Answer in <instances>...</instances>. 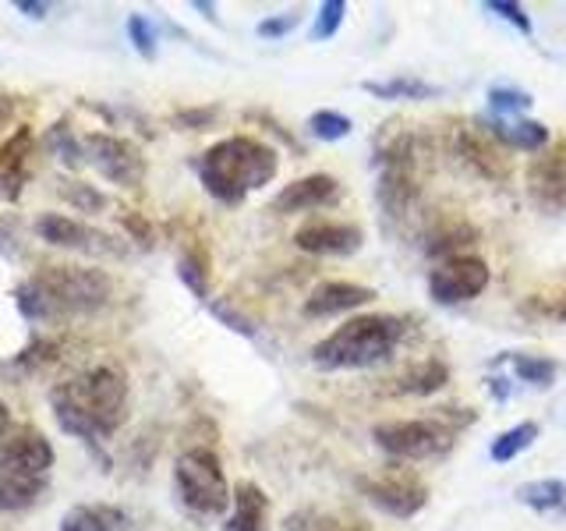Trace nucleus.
I'll return each mask as SVG.
<instances>
[{"mask_svg": "<svg viewBox=\"0 0 566 531\" xmlns=\"http://www.w3.org/2000/svg\"><path fill=\"white\" fill-rule=\"evenodd\" d=\"M376 301V291L361 288V283H350V280H326L305 298V315L308 319H329V315H344Z\"/></svg>", "mask_w": 566, "mask_h": 531, "instance_id": "f8f14e48", "label": "nucleus"}, {"mask_svg": "<svg viewBox=\"0 0 566 531\" xmlns=\"http://www.w3.org/2000/svg\"><path fill=\"white\" fill-rule=\"evenodd\" d=\"M234 513H230V531H270L265 518H270V500L255 482H241L230 500Z\"/></svg>", "mask_w": 566, "mask_h": 531, "instance_id": "dca6fc26", "label": "nucleus"}, {"mask_svg": "<svg viewBox=\"0 0 566 531\" xmlns=\"http://www.w3.org/2000/svg\"><path fill=\"white\" fill-rule=\"evenodd\" d=\"M361 241H365L361 227L336 223V220H308L294 235V244L308 256H350L358 252Z\"/></svg>", "mask_w": 566, "mask_h": 531, "instance_id": "9b49d317", "label": "nucleus"}, {"mask_svg": "<svg viewBox=\"0 0 566 531\" xmlns=\"http://www.w3.org/2000/svg\"><path fill=\"white\" fill-rule=\"evenodd\" d=\"M14 433H18V425L11 418V407L0 400V468H4V457H8V447H11Z\"/></svg>", "mask_w": 566, "mask_h": 531, "instance_id": "c9c22d12", "label": "nucleus"}, {"mask_svg": "<svg viewBox=\"0 0 566 531\" xmlns=\"http://www.w3.org/2000/svg\"><path fill=\"white\" fill-rule=\"evenodd\" d=\"M344 14H347L344 0H326V4H318L315 25H312V40H333V35L340 32V25H344Z\"/></svg>", "mask_w": 566, "mask_h": 531, "instance_id": "c756f323", "label": "nucleus"}, {"mask_svg": "<svg viewBox=\"0 0 566 531\" xmlns=\"http://www.w3.org/2000/svg\"><path fill=\"white\" fill-rule=\"evenodd\" d=\"M212 117V111H191V114H181L185 124H206Z\"/></svg>", "mask_w": 566, "mask_h": 531, "instance_id": "37998d69", "label": "nucleus"}, {"mask_svg": "<svg viewBox=\"0 0 566 531\" xmlns=\"http://www.w3.org/2000/svg\"><path fill=\"white\" fill-rule=\"evenodd\" d=\"M50 468H53L50 439L40 429H32V425H22V429H18L14 439H11L4 468H0V471H18V475H40V478H46Z\"/></svg>", "mask_w": 566, "mask_h": 531, "instance_id": "4468645a", "label": "nucleus"}, {"mask_svg": "<svg viewBox=\"0 0 566 531\" xmlns=\"http://www.w3.org/2000/svg\"><path fill=\"white\" fill-rule=\"evenodd\" d=\"M340 199V181L329 174H308V177H297L287 188H283L276 199H273V209L276 212H308V209H323L329 202Z\"/></svg>", "mask_w": 566, "mask_h": 531, "instance_id": "ddd939ff", "label": "nucleus"}, {"mask_svg": "<svg viewBox=\"0 0 566 531\" xmlns=\"http://www.w3.org/2000/svg\"><path fill=\"white\" fill-rule=\"evenodd\" d=\"M35 235L46 244L64 248V252H82V256H120V241L103 235L93 223H82L75 217H64V212H43L35 220Z\"/></svg>", "mask_w": 566, "mask_h": 531, "instance_id": "6e6552de", "label": "nucleus"}, {"mask_svg": "<svg viewBox=\"0 0 566 531\" xmlns=\"http://www.w3.org/2000/svg\"><path fill=\"white\" fill-rule=\"evenodd\" d=\"M11 114H14V100H11V96H0V132L8 128Z\"/></svg>", "mask_w": 566, "mask_h": 531, "instance_id": "a19ab883", "label": "nucleus"}, {"mask_svg": "<svg viewBox=\"0 0 566 531\" xmlns=\"http://www.w3.org/2000/svg\"><path fill=\"white\" fill-rule=\"evenodd\" d=\"M485 128L492 138L506 142L513 149H527V153L542 149L548 142V128L542 121H485Z\"/></svg>", "mask_w": 566, "mask_h": 531, "instance_id": "a211bd4d", "label": "nucleus"}, {"mask_svg": "<svg viewBox=\"0 0 566 531\" xmlns=\"http://www.w3.org/2000/svg\"><path fill=\"white\" fill-rule=\"evenodd\" d=\"M297 22H301V14H280V18H265V22H259V35L262 40H280V35H287L291 29H297Z\"/></svg>", "mask_w": 566, "mask_h": 531, "instance_id": "f704fd0d", "label": "nucleus"}, {"mask_svg": "<svg viewBox=\"0 0 566 531\" xmlns=\"http://www.w3.org/2000/svg\"><path fill=\"white\" fill-rule=\"evenodd\" d=\"M350 117H344V114H336V111H315L312 117H308V132L315 135V138H323V142H340V138H347L350 135Z\"/></svg>", "mask_w": 566, "mask_h": 531, "instance_id": "cd10ccee", "label": "nucleus"}, {"mask_svg": "<svg viewBox=\"0 0 566 531\" xmlns=\"http://www.w3.org/2000/svg\"><path fill=\"white\" fill-rule=\"evenodd\" d=\"M18 11H25L29 18H46V11H50V4H43V0H18Z\"/></svg>", "mask_w": 566, "mask_h": 531, "instance_id": "ea45409f", "label": "nucleus"}, {"mask_svg": "<svg viewBox=\"0 0 566 531\" xmlns=\"http://www.w3.org/2000/svg\"><path fill=\"white\" fill-rule=\"evenodd\" d=\"M489 266L478 256H450L442 259L432 277H429V291L439 305H460V301H471L489 288Z\"/></svg>", "mask_w": 566, "mask_h": 531, "instance_id": "1a4fd4ad", "label": "nucleus"}, {"mask_svg": "<svg viewBox=\"0 0 566 531\" xmlns=\"http://www.w3.org/2000/svg\"><path fill=\"white\" fill-rule=\"evenodd\" d=\"M61 195H64V202L75 206L78 212H103L106 209V195L93 185H85V181H64Z\"/></svg>", "mask_w": 566, "mask_h": 531, "instance_id": "c85d7f7f", "label": "nucleus"}, {"mask_svg": "<svg viewBox=\"0 0 566 531\" xmlns=\"http://www.w3.org/2000/svg\"><path fill=\"white\" fill-rule=\"evenodd\" d=\"M43 146L61 159V164H67V167H82L85 164V149H82V142L75 138V132L67 128L64 121H57L53 128L46 132V138H43Z\"/></svg>", "mask_w": 566, "mask_h": 531, "instance_id": "a878e982", "label": "nucleus"}, {"mask_svg": "<svg viewBox=\"0 0 566 531\" xmlns=\"http://www.w3.org/2000/svg\"><path fill=\"white\" fill-rule=\"evenodd\" d=\"M280 170L276 149L252 135L220 138L199 156V181L223 206H241L248 191L270 185Z\"/></svg>", "mask_w": 566, "mask_h": 531, "instance_id": "f03ea898", "label": "nucleus"}, {"mask_svg": "<svg viewBox=\"0 0 566 531\" xmlns=\"http://www.w3.org/2000/svg\"><path fill=\"white\" fill-rule=\"evenodd\" d=\"M379 447L397 460H424L450 447V429L442 418H407V421H382L371 429Z\"/></svg>", "mask_w": 566, "mask_h": 531, "instance_id": "0eeeda50", "label": "nucleus"}, {"mask_svg": "<svg viewBox=\"0 0 566 531\" xmlns=\"http://www.w3.org/2000/svg\"><path fill=\"white\" fill-rule=\"evenodd\" d=\"M368 96L376 100H436L439 96V85L424 82V79H411V75H397V79H386V82H365L361 85Z\"/></svg>", "mask_w": 566, "mask_h": 531, "instance_id": "6ab92c4d", "label": "nucleus"}, {"mask_svg": "<svg viewBox=\"0 0 566 531\" xmlns=\"http://www.w3.org/2000/svg\"><path fill=\"white\" fill-rule=\"evenodd\" d=\"M283 531H358V528H336L333 521H312L308 513H301V518H291Z\"/></svg>", "mask_w": 566, "mask_h": 531, "instance_id": "4c0bfd02", "label": "nucleus"}, {"mask_svg": "<svg viewBox=\"0 0 566 531\" xmlns=\"http://www.w3.org/2000/svg\"><path fill=\"white\" fill-rule=\"evenodd\" d=\"M517 500L538 513H553L566 507V482L559 478H538V482H524L517 486Z\"/></svg>", "mask_w": 566, "mask_h": 531, "instance_id": "aec40b11", "label": "nucleus"}, {"mask_svg": "<svg viewBox=\"0 0 566 531\" xmlns=\"http://www.w3.org/2000/svg\"><path fill=\"white\" fill-rule=\"evenodd\" d=\"M43 492H46V478L40 475L0 471V513H22L40 503Z\"/></svg>", "mask_w": 566, "mask_h": 531, "instance_id": "2eb2a0df", "label": "nucleus"}, {"mask_svg": "<svg viewBox=\"0 0 566 531\" xmlns=\"http://www.w3.org/2000/svg\"><path fill=\"white\" fill-rule=\"evenodd\" d=\"M489 394H492L495 400H506V397H510L506 379H503V376H500V379H489Z\"/></svg>", "mask_w": 566, "mask_h": 531, "instance_id": "79ce46f5", "label": "nucleus"}, {"mask_svg": "<svg viewBox=\"0 0 566 531\" xmlns=\"http://www.w3.org/2000/svg\"><path fill=\"white\" fill-rule=\"evenodd\" d=\"M128 40L142 58H156V32L149 25V18H142V14L128 18Z\"/></svg>", "mask_w": 566, "mask_h": 531, "instance_id": "2f4dec72", "label": "nucleus"}, {"mask_svg": "<svg viewBox=\"0 0 566 531\" xmlns=\"http://www.w3.org/2000/svg\"><path fill=\"white\" fill-rule=\"evenodd\" d=\"M460 153H464L468 164H474L485 177H503L506 174V159H500L492 142H485L478 132H464L460 135Z\"/></svg>", "mask_w": 566, "mask_h": 531, "instance_id": "412c9836", "label": "nucleus"}, {"mask_svg": "<svg viewBox=\"0 0 566 531\" xmlns=\"http://www.w3.org/2000/svg\"><path fill=\"white\" fill-rule=\"evenodd\" d=\"M114 298V280L96 266H43L14 288L18 312L32 323H50L57 315L99 312Z\"/></svg>", "mask_w": 566, "mask_h": 531, "instance_id": "f257e3e1", "label": "nucleus"}, {"mask_svg": "<svg viewBox=\"0 0 566 531\" xmlns=\"http://www.w3.org/2000/svg\"><path fill=\"white\" fill-rule=\"evenodd\" d=\"M535 439H538V421H521V425H513V429H506V433H500L492 439L489 457L500 460V465H506V460L524 454Z\"/></svg>", "mask_w": 566, "mask_h": 531, "instance_id": "4be33fe9", "label": "nucleus"}, {"mask_svg": "<svg viewBox=\"0 0 566 531\" xmlns=\"http://www.w3.org/2000/svg\"><path fill=\"white\" fill-rule=\"evenodd\" d=\"M535 103L531 100V93H521V88H510V85H492L489 88V106L495 114H500V121L506 117V114H521V111H527V106Z\"/></svg>", "mask_w": 566, "mask_h": 531, "instance_id": "7c9ffc66", "label": "nucleus"}, {"mask_svg": "<svg viewBox=\"0 0 566 531\" xmlns=\"http://www.w3.org/2000/svg\"><path fill=\"white\" fill-rule=\"evenodd\" d=\"M117 510L111 507H71L61 518V531H114Z\"/></svg>", "mask_w": 566, "mask_h": 531, "instance_id": "b1692460", "label": "nucleus"}, {"mask_svg": "<svg viewBox=\"0 0 566 531\" xmlns=\"http://www.w3.org/2000/svg\"><path fill=\"white\" fill-rule=\"evenodd\" d=\"M447 365L442 362H421L418 368H411L407 376L400 379V394H418V397H424V394H436L439 386H447Z\"/></svg>", "mask_w": 566, "mask_h": 531, "instance_id": "393cba45", "label": "nucleus"}, {"mask_svg": "<svg viewBox=\"0 0 566 531\" xmlns=\"http://www.w3.org/2000/svg\"><path fill=\"white\" fill-rule=\"evenodd\" d=\"M403 336V323L397 315H358L336 326L326 341L312 347V362L318 368L344 372V368H371L386 362L397 351Z\"/></svg>", "mask_w": 566, "mask_h": 531, "instance_id": "7ed1b4c3", "label": "nucleus"}, {"mask_svg": "<svg viewBox=\"0 0 566 531\" xmlns=\"http://www.w3.org/2000/svg\"><path fill=\"white\" fill-rule=\"evenodd\" d=\"M174 486H177V496H181V503L191 513H202V518H220V513L230 510V500H234L220 457L209 447H191L177 457Z\"/></svg>", "mask_w": 566, "mask_h": 531, "instance_id": "20e7f679", "label": "nucleus"}, {"mask_svg": "<svg viewBox=\"0 0 566 531\" xmlns=\"http://www.w3.org/2000/svg\"><path fill=\"white\" fill-rule=\"evenodd\" d=\"M50 407H53V418H57V425L67 433V436H78V439H85V442H103L106 436L96 429L93 425V418H88L82 407L67 397V389L64 386H57L50 394Z\"/></svg>", "mask_w": 566, "mask_h": 531, "instance_id": "f3484780", "label": "nucleus"}, {"mask_svg": "<svg viewBox=\"0 0 566 531\" xmlns=\"http://www.w3.org/2000/svg\"><path fill=\"white\" fill-rule=\"evenodd\" d=\"M82 149H85V164L93 167L103 181H111L117 188H138L146 181V156H142V149L132 138L93 132L82 142Z\"/></svg>", "mask_w": 566, "mask_h": 531, "instance_id": "423d86ee", "label": "nucleus"}, {"mask_svg": "<svg viewBox=\"0 0 566 531\" xmlns=\"http://www.w3.org/2000/svg\"><path fill=\"white\" fill-rule=\"evenodd\" d=\"M358 489L371 507H379L394 518H415V513L429 503V489L411 471H389L376 478H358Z\"/></svg>", "mask_w": 566, "mask_h": 531, "instance_id": "9d476101", "label": "nucleus"}, {"mask_svg": "<svg viewBox=\"0 0 566 531\" xmlns=\"http://www.w3.org/2000/svg\"><path fill=\"white\" fill-rule=\"evenodd\" d=\"M485 11L500 14L503 22H510L513 29H517V32H524V35H531V29H535V25H531L527 11H524V8L517 4V0H489V4H485Z\"/></svg>", "mask_w": 566, "mask_h": 531, "instance_id": "473e14b6", "label": "nucleus"}, {"mask_svg": "<svg viewBox=\"0 0 566 531\" xmlns=\"http://www.w3.org/2000/svg\"><path fill=\"white\" fill-rule=\"evenodd\" d=\"M67 397L93 418L96 429L111 439L124 421H128V379L114 365H96L85 376L64 383Z\"/></svg>", "mask_w": 566, "mask_h": 531, "instance_id": "39448f33", "label": "nucleus"}, {"mask_svg": "<svg viewBox=\"0 0 566 531\" xmlns=\"http://www.w3.org/2000/svg\"><path fill=\"white\" fill-rule=\"evenodd\" d=\"M124 227L138 238V244H153V230L146 227V220H138L135 212H124Z\"/></svg>", "mask_w": 566, "mask_h": 531, "instance_id": "58836bf2", "label": "nucleus"}, {"mask_svg": "<svg viewBox=\"0 0 566 531\" xmlns=\"http://www.w3.org/2000/svg\"><path fill=\"white\" fill-rule=\"evenodd\" d=\"M510 362H513V376L524 379V383L548 386L556 376V362L538 358V354H510Z\"/></svg>", "mask_w": 566, "mask_h": 531, "instance_id": "bb28decb", "label": "nucleus"}, {"mask_svg": "<svg viewBox=\"0 0 566 531\" xmlns=\"http://www.w3.org/2000/svg\"><path fill=\"white\" fill-rule=\"evenodd\" d=\"M177 277H181V283L195 298H202V301L209 298V256L202 248L181 252V259H177Z\"/></svg>", "mask_w": 566, "mask_h": 531, "instance_id": "5701e85b", "label": "nucleus"}, {"mask_svg": "<svg viewBox=\"0 0 566 531\" xmlns=\"http://www.w3.org/2000/svg\"><path fill=\"white\" fill-rule=\"evenodd\" d=\"M212 315H220L223 323L234 330V333H244V336H255V326H252V319L241 315L238 309H230L227 301H212Z\"/></svg>", "mask_w": 566, "mask_h": 531, "instance_id": "72a5a7b5", "label": "nucleus"}, {"mask_svg": "<svg viewBox=\"0 0 566 531\" xmlns=\"http://www.w3.org/2000/svg\"><path fill=\"white\" fill-rule=\"evenodd\" d=\"M22 185H25V170H8L0 167V199H18L22 195Z\"/></svg>", "mask_w": 566, "mask_h": 531, "instance_id": "e433bc0d", "label": "nucleus"}]
</instances>
